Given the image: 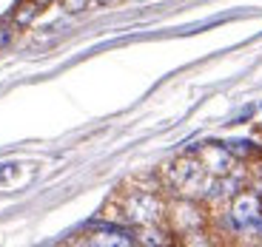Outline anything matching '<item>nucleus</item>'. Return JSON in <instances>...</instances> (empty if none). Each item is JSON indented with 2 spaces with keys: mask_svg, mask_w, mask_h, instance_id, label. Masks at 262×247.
I'll return each instance as SVG.
<instances>
[{
  "mask_svg": "<svg viewBox=\"0 0 262 247\" xmlns=\"http://www.w3.org/2000/svg\"><path fill=\"white\" fill-rule=\"evenodd\" d=\"M137 241L140 244H171V236L160 230L157 221H154V225H143V230L137 233Z\"/></svg>",
  "mask_w": 262,
  "mask_h": 247,
  "instance_id": "nucleus-6",
  "label": "nucleus"
},
{
  "mask_svg": "<svg viewBox=\"0 0 262 247\" xmlns=\"http://www.w3.org/2000/svg\"><path fill=\"white\" fill-rule=\"evenodd\" d=\"M37 6L40 3H26V6H20V12H17V26H26V23H32L34 17H37Z\"/></svg>",
  "mask_w": 262,
  "mask_h": 247,
  "instance_id": "nucleus-7",
  "label": "nucleus"
},
{
  "mask_svg": "<svg viewBox=\"0 0 262 247\" xmlns=\"http://www.w3.org/2000/svg\"><path fill=\"white\" fill-rule=\"evenodd\" d=\"M262 216V193L259 190H239L231 196L228 205V225L239 233L245 225H251L254 219Z\"/></svg>",
  "mask_w": 262,
  "mask_h": 247,
  "instance_id": "nucleus-1",
  "label": "nucleus"
},
{
  "mask_svg": "<svg viewBox=\"0 0 262 247\" xmlns=\"http://www.w3.org/2000/svg\"><path fill=\"white\" fill-rule=\"evenodd\" d=\"M89 241H92V244H117L120 247V244H134V241H137V236H131L128 230L112 228V225H100Z\"/></svg>",
  "mask_w": 262,
  "mask_h": 247,
  "instance_id": "nucleus-5",
  "label": "nucleus"
},
{
  "mask_svg": "<svg viewBox=\"0 0 262 247\" xmlns=\"http://www.w3.org/2000/svg\"><path fill=\"white\" fill-rule=\"evenodd\" d=\"M34 3H52V0H34Z\"/></svg>",
  "mask_w": 262,
  "mask_h": 247,
  "instance_id": "nucleus-10",
  "label": "nucleus"
},
{
  "mask_svg": "<svg viewBox=\"0 0 262 247\" xmlns=\"http://www.w3.org/2000/svg\"><path fill=\"white\" fill-rule=\"evenodd\" d=\"M163 202L157 199L154 193H148V190H140V193H131L128 199H125V216H128V221H134V225H154L160 219H163Z\"/></svg>",
  "mask_w": 262,
  "mask_h": 247,
  "instance_id": "nucleus-2",
  "label": "nucleus"
},
{
  "mask_svg": "<svg viewBox=\"0 0 262 247\" xmlns=\"http://www.w3.org/2000/svg\"><path fill=\"white\" fill-rule=\"evenodd\" d=\"M12 37H14V26H0V48L9 46Z\"/></svg>",
  "mask_w": 262,
  "mask_h": 247,
  "instance_id": "nucleus-8",
  "label": "nucleus"
},
{
  "mask_svg": "<svg viewBox=\"0 0 262 247\" xmlns=\"http://www.w3.org/2000/svg\"><path fill=\"white\" fill-rule=\"evenodd\" d=\"M171 219H174V228H177V230H183V233H191V230L203 228L205 216L200 213V208H196V205H191V202L185 199V202H180L177 208H174Z\"/></svg>",
  "mask_w": 262,
  "mask_h": 247,
  "instance_id": "nucleus-4",
  "label": "nucleus"
},
{
  "mask_svg": "<svg viewBox=\"0 0 262 247\" xmlns=\"http://www.w3.org/2000/svg\"><path fill=\"white\" fill-rule=\"evenodd\" d=\"M259 170H262V168H259Z\"/></svg>",
  "mask_w": 262,
  "mask_h": 247,
  "instance_id": "nucleus-11",
  "label": "nucleus"
},
{
  "mask_svg": "<svg viewBox=\"0 0 262 247\" xmlns=\"http://www.w3.org/2000/svg\"><path fill=\"white\" fill-rule=\"evenodd\" d=\"M85 3H89V0H66V9H69V12H80Z\"/></svg>",
  "mask_w": 262,
  "mask_h": 247,
  "instance_id": "nucleus-9",
  "label": "nucleus"
},
{
  "mask_svg": "<svg viewBox=\"0 0 262 247\" xmlns=\"http://www.w3.org/2000/svg\"><path fill=\"white\" fill-rule=\"evenodd\" d=\"M200 162L211 176H223L236 168V156L225 145H203L200 148Z\"/></svg>",
  "mask_w": 262,
  "mask_h": 247,
  "instance_id": "nucleus-3",
  "label": "nucleus"
}]
</instances>
